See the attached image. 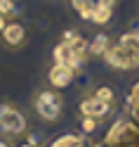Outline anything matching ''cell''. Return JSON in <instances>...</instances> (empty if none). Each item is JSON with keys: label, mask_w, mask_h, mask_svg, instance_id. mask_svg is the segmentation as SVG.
Returning <instances> with one entry per match:
<instances>
[{"label": "cell", "mask_w": 139, "mask_h": 147, "mask_svg": "<svg viewBox=\"0 0 139 147\" xmlns=\"http://www.w3.org/2000/svg\"><path fill=\"white\" fill-rule=\"evenodd\" d=\"M104 59H106L108 67L116 69V71H127V69L139 67V55L134 50H130L127 45H123V43L111 45L106 50V55H104Z\"/></svg>", "instance_id": "cell-4"}, {"label": "cell", "mask_w": 139, "mask_h": 147, "mask_svg": "<svg viewBox=\"0 0 139 147\" xmlns=\"http://www.w3.org/2000/svg\"><path fill=\"white\" fill-rule=\"evenodd\" d=\"M52 59H54V64H59V67H66V69H71V71H78L85 57L73 50V48H71V43L61 40V43L54 45V50H52Z\"/></svg>", "instance_id": "cell-6"}, {"label": "cell", "mask_w": 139, "mask_h": 147, "mask_svg": "<svg viewBox=\"0 0 139 147\" xmlns=\"http://www.w3.org/2000/svg\"><path fill=\"white\" fill-rule=\"evenodd\" d=\"M17 147H33L31 142H21V145H17Z\"/></svg>", "instance_id": "cell-18"}, {"label": "cell", "mask_w": 139, "mask_h": 147, "mask_svg": "<svg viewBox=\"0 0 139 147\" xmlns=\"http://www.w3.org/2000/svg\"><path fill=\"white\" fill-rule=\"evenodd\" d=\"M78 112H80V116H92V119H97V121H101V119H106L111 112H113V107H108L106 102H101V100H97L94 95H90V97L80 100Z\"/></svg>", "instance_id": "cell-7"}, {"label": "cell", "mask_w": 139, "mask_h": 147, "mask_svg": "<svg viewBox=\"0 0 139 147\" xmlns=\"http://www.w3.org/2000/svg\"><path fill=\"white\" fill-rule=\"evenodd\" d=\"M73 76H76V71H71L66 67H59V64H52L50 71H47V83L54 90H64L73 83Z\"/></svg>", "instance_id": "cell-8"}, {"label": "cell", "mask_w": 139, "mask_h": 147, "mask_svg": "<svg viewBox=\"0 0 139 147\" xmlns=\"http://www.w3.org/2000/svg\"><path fill=\"white\" fill-rule=\"evenodd\" d=\"M125 116H130L139 126V81L130 88V93L125 97Z\"/></svg>", "instance_id": "cell-9"}, {"label": "cell", "mask_w": 139, "mask_h": 147, "mask_svg": "<svg viewBox=\"0 0 139 147\" xmlns=\"http://www.w3.org/2000/svg\"><path fill=\"white\" fill-rule=\"evenodd\" d=\"M94 95L97 100H101V102H106L108 107H113L116 105V90L111 88V86H99V88H94Z\"/></svg>", "instance_id": "cell-12"}, {"label": "cell", "mask_w": 139, "mask_h": 147, "mask_svg": "<svg viewBox=\"0 0 139 147\" xmlns=\"http://www.w3.org/2000/svg\"><path fill=\"white\" fill-rule=\"evenodd\" d=\"M31 105H33L35 116H38L40 121H45V123H54L64 112V97H61L59 90H52V88L38 90V93L33 95Z\"/></svg>", "instance_id": "cell-2"}, {"label": "cell", "mask_w": 139, "mask_h": 147, "mask_svg": "<svg viewBox=\"0 0 139 147\" xmlns=\"http://www.w3.org/2000/svg\"><path fill=\"white\" fill-rule=\"evenodd\" d=\"M101 147H139V126L130 116H120L106 131Z\"/></svg>", "instance_id": "cell-1"}, {"label": "cell", "mask_w": 139, "mask_h": 147, "mask_svg": "<svg viewBox=\"0 0 139 147\" xmlns=\"http://www.w3.org/2000/svg\"><path fill=\"white\" fill-rule=\"evenodd\" d=\"M108 48H111L108 33H97L94 38L90 40V45H87V55H90V57H104Z\"/></svg>", "instance_id": "cell-10"}, {"label": "cell", "mask_w": 139, "mask_h": 147, "mask_svg": "<svg viewBox=\"0 0 139 147\" xmlns=\"http://www.w3.org/2000/svg\"><path fill=\"white\" fill-rule=\"evenodd\" d=\"M26 116L17 105L12 102H3L0 105V133L5 138H17L26 133Z\"/></svg>", "instance_id": "cell-3"}, {"label": "cell", "mask_w": 139, "mask_h": 147, "mask_svg": "<svg viewBox=\"0 0 139 147\" xmlns=\"http://www.w3.org/2000/svg\"><path fill=\"white\" fill-rule=\"evenodd\" d=\"M5 26H7V19H5L3 14H0V33H3V29H5Z\"/></svg>", "instance_id": "cell-17"}, {"label": "cell", "mask_w": 139, "mask_h": 147, "mask_svg": "<svg viewBox=\"0 0 139 147\" xmlns=\"http://www.w3.org/2000/svg\"><path fill=\"white\" fill-rule=\"evenodd\" d=\"M50 147H85L80 135H73V133H66V135H59L57 140H52Z\"/></svg>", "instance_id": "cell-11"}, {"label": "cell", "mask_w": 139, "mask_h": 147, "mask_svg": "<svg viewBox=\"0 0 139 147\" xmlns=\"http://www.w3.org/2000/svg\"><path fill=\"white\" fill-rule=\"evenodd\" d=\"M99 128V121L97 119H92V116H80V131L85 133V135H92Z\"/></svg>", "instance_id": "cell-15"}, {"label": "cell", "mask_w": 139, "mask_h": 147, "mask_svg": "<svg viewBox=\"0 0 139 147\" xmlns=\"http://www.w3.org/2000/svg\"><path fill=\"white\" fill-rule=\"evenodd\" d=\"M0 147H12V142L7 140V138H0Z\"/></svg>", "instance_id": "cell-16"}, {"label": "cell", "mask_w": 139, "mask_h": 147, "mask_svg": "<svg viewBox=\"0 0 139 147\" xmlns=\"http://www.w3.org/2000/svg\"><path fill=\"white\" fill-rule=\"evenodd\" d=\"M26 40H29V31H26V26L21 22H7V26L3 29V33H0V43L5 45L7 50H21Z\"/></svg>", "instance_id": "cell-5"}, {"label": "cell", "mask_w": 139, "mask_h": 147, "mask_svg": "<svg viewBox=\"0 0 139 147\" xmlns=\"http://www.w3.org/2000/svg\"><path fill=\"white\" fill-rule=\"evenodd\" d=\"M0 14H3L7 22L17 19V14H19V10H17V3H14V0H0Z\"/></svg>", "instance_id": "cell-13"}, {"label": "cell", "mask_w": 139, "mask_h": 147, "mask_svg": "<svg viewBox=\"0 0 139 147\" xmlns=\"http://www.w3.org/2000/svg\"><path fill=\"white\" fill-rule=\"evenodd\" d=\"M111 17H113V10H111V7H101V10H97L94 14L90 17V22L101 26V24H108V22H111Z\"/></svg>", "instance_id": "cell-14"}]
</instances>
